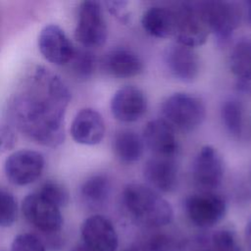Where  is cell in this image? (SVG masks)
I'll return each mask as SVG.
<instances>
[{"mask_svg": "<svg viewBox=\"0 0 251 251\" xmlns=\"http://www.w3.org/2000/svg\"><path fill=\"white\" fill-rule=\"evenodd\" d=\"M37 192L59 208L67 205L69 202V192L67 188L56 180H46Z\"/></svg>", "mask_w": 251, "mask_h": 251, "instance_id": "26", "label": "cell"}, {"mask_svg": "<svg viewBox=\"0 0 251 251\" xmlns=\"http://www.w3.org/2000/svg\"><path fill=\"white\" fill-rule=\"evenodd\" d=\"M70 131L76 143L83 145L98 144L105 133L104 120L100 113L94 109H81L75 116Z\"/></svg>", "mask_w": 251, "mask_h": 251, "instance_id": "15", "label": "cell"}, {"mask_svg": "<svg viewBox=\"0 0 251 251\" xmlns=\"http://www.w3.org/2000/svg\"><path fill=\"white\" fill-rule=\"evenodd\" d=\"M144 30L157 38H167L175 33V13L164 7H151L141 18Z\"/></svg>", "mask_w": 251, "mask_h": 251, "instance_id": "19", "label": "cell"}, {"mask_svg": "<svg viewBox=\"0 0 251 251\" xmlns=\"http://www.w3.org/2000/svg\"><path fill=\"white\" fill-rule=\"evenodd\" d=\"M209 30L214 32L221 44H226L238 27L241 11L239 6L229 1L198 2Z\"/></svg>", "mask_w": 251, "mask_h": 251, "instance_id": "5", "label": "cell"}, {"mask_svg": "<svg viewBox=\"0 0 251 251\" xmlns=\"http://www.w3.org/2000/svg\"><path fill=\"white\" fill-rule=\"evenodd\" d=\"M73 251H90V250L88 248H86L83 244H81V245L77 246L76 248H75Z\"/></svg>", "mask_w": 251, "mask_h": 251, "instance_id": "34", "label": "cell"}, {"mask_svg": "<svg viewBox=\"0 0 251 251\" xmlns=\"http://www.w3.org/2000/svg\"><path fill=\"white\" fill-rule=\"evenodd\" d=\"M18 205L12 193L0 189V226H12L17 220Z\"/></svg>", "mask_w": 251, "mask_h": 251, "instance_id": "27", "label": "cell"}, {"mask_svg": "<svg viewBox=\"0 0 251 251\" xmlns=\"http://www.w3.org/2000/svg\"><path fill=\"white\" fill-rule=\"evenodd\" d=\"M214 251H242L234 231L229 228H220L212 234Z\"/></svg>", "mask_w": 251, "mask_h": 251, "instance_id": "28", "label": "cell"}, {"mask_svg": "<svg viewBox=\"0 0 251 251\" xmlns=\"http://www.w3.org/2000/svg\"><path fill=\"white\" fill-rule=\"evenodd\" d=\"M71 91L43 66L31 67L8 102L11 124L34 142L57 147L65 139V114Z\"/></svg>", "mask_w": 251, "mask_h": 251, "instance_id": "1", "label": "cell"}, {"mask_svg": "<svg viewBox=\"0 0 251 251\" xmlns=\"http://www.w3.org/2000/svg\"><path fill=\"white\" fill-rule=\"evenodd\" d=\"M143 141L160 157H170L177 149L174 127L164 119L149 121L143 129Z\"/></svg>", "mask_w": 251, "mask_h": 251, "instance_id": "17", "label": "cell"}, {"mask_svg": "<svg viewBox=\"0 0 251 251\" xmlns=\"http://www.w3.org/2000/svg\"><path fill=\"white\" fill-rule=\"evenodd\" d=\"M246 241H247V244L251 251V220L249 221V223L246 226Z\"/></svg>", "mask_w": 251, "mask_h": 251, "instance_id": "32", "label": "cell"}, {"mask_svg": "<svg viewBox=\"0 0 251 251\" xmlns=\"http://www.w3.org/2000/svg\"><path fill=\"white\" fill-rule=\"evenodd\" d=\"M164 62L171 75L180 81L191 82L198 76L200 60L193 48L172 43L164 51Z\"/></svg>", "mask_w": 251, "mask_h": 251, "instance_id": "13", "label": "cell"}, {"mask_svg": "<svg viewBox=\"0 0 251 251\" xmlns=\"http://www.w3.org/2000/svg\"><path fill=\"white\" fill-rule=\"evenodd\" d=\"M73 74L79 78L89 77L95 70V55L87 49H75L73 58L68 63Z\"/></svg>", "mask_w": 251, "mask_h": 251, "instance_id": "24", "label": "cell"}, {"mask_svg": "<svg viewBox=\"0 0 251 251\" xmlns=\"http://www.w3.org/2000/svg\"><path fill=\"white\" fill-rule=\"evenodd\" d=\"M184 208L188 219L199 227H211L218 224L226 211L223 197L210 191L192 194L185 199Z\"/></svg>", "mask_w": 251, "mask_h": 251, "instance_id": "8", "label": "cell"}, {"mask_svg": "<svg viewBox=\"0 0 251 251\" xmlns=\"http://www.w3.org/2000/svg\"><path fill=\"white\" fill-rule=\"evenodd\" d=\"M177 247V240L165 232L152 233L141 243L142 251H176Z\"/></svg>", "mask_w": 251, "mask_h": 251, "instance_id": "25", "label": "cell"}, {"mask_svg": "<svg viewBox=\"0 0 251 251\" xmlns=\"http://www.w3.org/2000/svg\"><path fill=\"white\" fill-rule=\"evenodd\" d=\"M113 149L122 162L133 163L142 156L143 139L132 130H121L114 137Z\"/></svg>", "mask_w": 251, "mask_h": 251, "instance_id": "20", "label": "cell"}, {"mask_svg": "<svg viewBox=\"0 0 251 251\" xmlns=\"http://www.w3.org/2000/svg\"><path fill=\"white\" fill-rule=\"evenodd\" d=\"M245 9H246V15L248 22L251 24V1L245 2Z\"/></svg>", "mask_w": 251, "mask_h": 251, "instance_id": "33", "label": "cell"}, {"mask_svg": "<svg viewBox=\"0 0 251 251\" xmlns=\"http://www.w3.org/2000/svg\"><path fill=\"white\" fill-rule=\"evenodd\" d=\"M103 68L113 76L126 78L139 75L143 70V63L133 51L119 47L105 55Z\"/></svg>", "mask_w": 251, "mask_h": 251, "instance_id": "18", "label": "cell"}, {"mask_svg": "<svg viewBox=\"0 0 251 251\" xmlns=\"http://www.w3.org/2000/svg\"><path fill=\"white\" fill-rule=\"evenodd\" d=\"M123 201L132 217L147 226L161 227L173 221L171 204L149 186L128 183L123 191Z\"/></svg>", "mask_w": 251, "mask_h": 251, "instance_id": "2", "label": "cell"}, {"mask_svg": "<svg viewBox=\"0 0 251 251\" xmlns=\"http://www.w3.org/2000/svg\"><path fill=\"white\" fill-rule=\"evenodd\" d=\"M37 43L45 60L57 66L67 65L75 49L65 31L54 24L47 25L41 29Z\"/></svg>", "mask_w": 251, "mask_h": 251, "instance_id": "11", "label": "cell"}, {"mask_svg": "<svg viewBox=\"0 0 251 251\" xmlns=\"http://www.w3.org/2000/svg\"><path fill=\"white\" fill-rule=\"evenodd\" d=\"M175 13L176 43L193 48L205 43L209 27L197 3H182Z\"/></svg>", "mask_w": 251, "mask_h": 251, "instance_id": "6", "label": "cell"}, {"mask_svg": "<svg viewBox=\"0 0 251 251\" xmlns=\"http://www.w3.org/2000/svg\"><path fill=\"white\" fill-rule=\"evenodd\" d=\"M111 182L101 174L93 175L84 180L80 187V196L83 202L91 208L102 207L109 199Z\"/></svg>", "mask_w": 251, "mask_h": 251, "instance_id": "21", "label": "cell"}, {"mask_svg": "<svg viewBox=\"0 0 251 251\" xmlns=\"http://www.w3.org/2000/svg\"><path fill=\"white\" fill-rule=\"evenodd\" d=\"M12 251H45L41 240L31 233L17 235L12 243Z\"/></svg>", "mask_w": 251, "mask_h": 251, "instance_id": "29", "label": "cell"}, {"mask_svg": "<svg viewBox=\"0 0 251 251\" xmlns=\"http://www.w3.org/2000/svg\"><path fill=\"white\" fill-rule=\"evenodd\" d=\"M25 219L43 232H56L63 224L60 208L37 191L25 196L22 205Z\"/></svg>", "mask_w": 251, "mask_h": 251, "instance_id": "9", "label": "cell"}, {"mask_svg": "<svg viewBox=\"0 0 251 251\" xmlns=\"http://www.w3.org/2000/svg\"><path fill=\"white\" fill-rule=\"evenodd\" d=\"M107 25L101 4L87 0L80 3L75 37L85 48L102 46L107 40Z\"/></svg>", "mask_w": 251, "mask_h": 251, "instance_id": "4", "label": "cell"}, {"mask_svg": "<svg viewBox=\"0 0 251 251\" xmlns=\"http://www.w3.org/2000/svg\"><path fill=\"white\" fill-rule=\"evenodd\" d=\"M108 10L112 15L119 19L122 23H127L129 21V15L127 12V2L126 1H108L106 2Z\"/></svg>", "mask_w": 251, "mask_h": 251, "instance_id": "31", "label": "cell"}, {"mask_svg": "<svg viewBox=\"0 0 251 251\" xmlns=\"http://www.w3.org/2000/svg\"><path fill=\"white\" fill-rule=\"evenodd\" d=\"M83 245L90 251H116L118 234L113 224L102 215H93L81 226Z\"/></svg>", "mask_w": 251, "mask_h": 251, "instance_id": "12", "label": "cell"}, {"mask_svg": "<svg viewBox=\"0 0 251 251\" xmlns=\"http://www.w3.org/2000/svg\"><path fill=\"white\" fill-rule=\"evenodd\" d=\"M110 108L115 119L124 123H131L144 115L147 100L140 88L126 85L115 92L111 99Z\"/></svg>", "mask_w": 251, "mask_h": 251, "instance_id": "14", "label": "cell"}, {"mask_svg": "<svg viewBox=\"0 0 251 251\" xmlns=\"http://www.w3.org/2000/svg\"><path fill=\"white\" fill-rule=\"evenodd\" d=\"M192 176L195 184L204 191L220 186L224 176V165L216 148L211 145L201 147L193 161Z\"/></svg>", "mask_w": 251, "mask_h": 251, "instance_id": "10", "label": "cell"}, {"mask_svg": "<svg viewBox=\"0 0 251 251\" xmlns=\"http://www.w3.org/2000/svg\"><path fill=\"white\" fill-rule=\"evenodd\" d=\"M229 68L243 82L251 80V38L242 37L235 42L229 56Z\"/></svg>", "mask_w": 251, "mask_h": 251, "instance_id": "22", "label": "cell"}, {"mask_svg": "<svg viewBox=\"0 0 251 251\" xmlns=\"http://www.w3.org/2000/svg\"><path fill=\"white\" fill-rule=\"evenodd\" d=\"M177 166L170 157L156 156L149 159L143 168V176L152 189L171 192L177 185Z\"/></svg>", "mask_w": 251, "mask_h": 251, "instance_id": "16", "label": "cell"}, {"mask_svg": "<svg viewBox=\"0 0 251 251\" xmlns=\"http://www.w3.org/2000/svg\"><path fill=\"white\" fill-rule=\"evenodd\" d=\"M162 113L172 126L191 130L202 124L206 108L202 100L188 93L177 92L169 96L162 104Z\"/></svg>", "mask_w": 251, "mask_h": 251, "instance_id": "3", "label": "cell"}, {"mask_svg": "<svg viewBox=\"0 0 251 251\" xmlns=\"http://www.w3.org/2000/svg\"><path fill=\"white\" fill-rule=\"evenodd\" d=\"M205 251H214V250H205Z\"/></svg>", "mask_w": 251, "mask_h": 251, "instance_id": "35", "label": "cell"}, {"mask_svg": "<svg viewBox=\"0 0 251 251\" xmlns=\"http://www.w3.org/2000/svg\"><path fill=\"white\" fill-rule=\"evenodd\" d=\"M223 123L229 133L239 136L244 126V111L242 104L235 98L226 99L221 107Z\"/></svg>", "mask_w": 251, "mask_h": 251, "instance_id": "23", "label": "cell"}, {"mask_svg": "<svg viewBox=\"0 0 251 251\" xmlns=\"http://www.w3.org/2000/svg\"><path fill=\"white\" fill-rule=\"evenodd\" d=\"M44 164V157L41 153L22 149L12 153L6 159L4 172L12 184L25 186L32 183L41 176Z\"/></svg>", "mask_w": 251, "mask_h": 251, "instance_id": "7", "label": "cell"}, {"mask_svg": "<svg viewBox=\"0 0 251 251\" xmlns=\"http://www.w3.org/2000/svg\"><path fill=\"white\" fill-rule=\"evenodd\" d=\"M16 142V135L12 126L3 125L0 126V153L12 149Z\"/></svg>", "mask_w": 251, "mask_h": 251, "instance_id": "30", "label": "cell"}]
</instances>
